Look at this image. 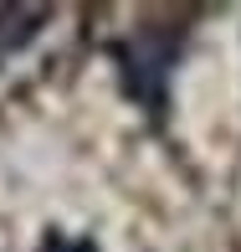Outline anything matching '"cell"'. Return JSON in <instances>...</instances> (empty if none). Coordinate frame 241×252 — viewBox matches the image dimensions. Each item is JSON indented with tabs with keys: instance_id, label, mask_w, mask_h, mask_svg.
<instances>
[{
	"instance_id": "obj_1",
	"label": "cell",
	"mask_w": 241,
	"mask_h": 252,
	"mask_svg": "<svg viewBox=\"0 0 241 252\" xmlns=\"http://www.w3.org/2000/svg\"><path fill=\"white\" fill-rule=\"evenodd\" d=\"M47 16H52V10H41V5H0V57L16 52V47H26V41L41 31Z\"/></svg>"
},
{
	"instance_id": "obj_2",
	"label": "cell",
	"mask_w": 241,
	"mask_h": 252,
	"mask_svg": "<svg viewBox=\"0 0 241 252\" xmlns=\"http://www.w3.org/2000/svg\"><path fill=\"white\" fill-rule=\"evenodd\" d=\"M41 252H98V242L93 237H77V242H67V237H47V242H41Z\"/></svg>"
}]
</instances>
